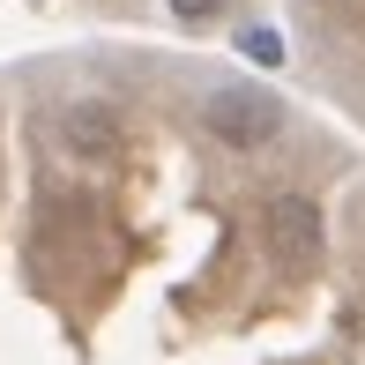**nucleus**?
Wrapping results in <instances>:
<instances>
[{
    "label": "nucleus",
    "mask_w": 365,
    "mask_h": 365,
    "mask_svg": "<svg viewBox=\"0 0 365 365\" xmlns=\"http://www.w3.org/2000/svg\"><path fill=\"white\" fill-rule=\"evenodd\" d=\"M246 53H254V60H284V45H276L269 30H246Z\"/></svg>",
    "instance_id": "nucleus-4"
},
{
    "label": "nucleus",
    "mask_w": 365,
    "mask_h": 365,
    "mask_svg": "<svg viewBox=\"0 0 365 365\" xmlns=\"http://www.w3.org/2000/svg\"><path fill=\"white\" fill-rule=\"evenodd\" d=\"M172 15H179V23H209V15H217V0H172Z\"/></svg>",
    "instance_id": "nucleus-3"
},
{
    "label": "nucleus",
    "mask_w": 365,
    "mask_h": 365,
    "mask_svg": "<svg viewBox=\"0 0 365 365\" xmlns=\"http://www.w3.org/2000/svg\"><path fill=\"white\" fill-rule=\"evenodd\" d=\"M269 254L284 261L291 276H306L313 261H321V217H313V202H298V194L269 202Z\"/></svg>",
    "instance_id": "nucleus-1"
},
{
    "label": "nucleus",
    "mask_w": 365,
    "mask_h": 365,
    "mask_svg": "<svg viewBox=\"0 0 365 365\" xmlns=\"http://www.w3.org/2000/svg\"><path fill=\"white\" fill-rule=\"evenodd\" d=\"M209 127L231 135V142H261V135H276V105L254 97V90H217L209 97Z\"/></svg>",
    "instance_id": "nucleus-2"
}]
</instances>
